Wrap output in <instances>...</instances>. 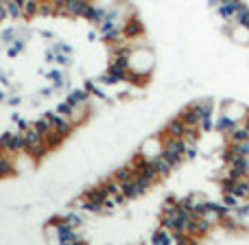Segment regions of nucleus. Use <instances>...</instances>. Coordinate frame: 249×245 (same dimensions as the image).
<instances>
[{"instance_id":"nucleus-5","label":"nucleus","mask_w":249,"mask_h":245,"mask_svg":"<svg viewBox=\"0 0 249 245\" xmlns=\"http://www.w3.org/2000/svg\"><path fill=\"white\" fill-rule=\"evenodd\" d=\"M44 114H46V116L51 118L53 127H55L59 133H64L66 138H70V136H72V133H74V125L70 123V118H68V116H64V114H59V112H57V110H55V112H48V110H46V112H44Z\"/></svg>"},{"instance_id":"nucleus-19","label":"nucleus","mask_w":249,"mask_h":245,"mask_svg":"<svg viewBox=\"0 0 249 245\" xmlns=\"http://www.w3.org/2000/svg\"><path fill=\"white\" fill-rule=\"evenodd\" d=\"M153 164H155V169H158V175L162 177V182H164V180H171L173 173H175V169L171 167V162H168V160L164 158V155L155 158V160H153Z\"/></svg>"},{"instance_id":"nucleus-40","label":"nucleus","mask_w":249,"mask_h":245,"mask_svg":"<svg viewBox=\"0 0 249 245\" xmlns=\"http://www.w3.org/2000/svg\"><path fill=\"white\" fill-rule=\"evenodd\" d=\"M0 2H2V4H9V2H11V0H0Z\"/></svg>"},{"instance_id":"nucleus-3","label":"nucleus","mask_w":249,"mask_h":245,"mask_svg":"<svg viewBox=\"0 0 249 245\" xmlns=\"http://www.w3.org/2000/svg\"><path fill=\"white\" fill-rule=\"evenodd\" d=\"M136 151L146 160H155L162 155L164 151V138L162 133H153V136H146L140 140V145L136 147Z\"/></svg>"},{"instance_id":"nucleus-22","label":"nucleus","mask_w":249,"mask_h":245,"mask_svg":"<svg viewBox=\"0 0 249 245\" xmlns=\"http://www.w3.org/2000/svg\"><path fill=\"white\" fill-rule=\"evenodd\" d=\"M33 127L37 129V132L44 136V133H46V132H51V129H53V123H51V118H48L46 114L42 112V114H39V116L33 121Z\"/></svg>"},{"instance_id":"nucleus-26","label":"nucleus","mask_w":249,"mask_h":245,"mask_svg":"<svg viewBox=\"0 0 249 245\" xmlns=\"http://www.w3.org/2000/svg\"><path fill=\"white\" fill-rule=\"evenodd\" d=\"M4 7H7V13H9V18H11V20H20V18H24V16H22V4L16 2V0H11V2L4 4Z\"/></svg>"},{"instance_id":"nucleus-16","label":"nucleus","mask_w":249,"mask_h":245,"mask_svg":"<svg viewBox=\"0 0 249 245\" xmlns=\"http://www.w3.org/2000/svg\"><path fill=\"white\" fill-rule=\"evenodd\" d=\"M66 99H68L72 105H83V103H90L92 94L86 90V88H72V90L66 92Z\"/></svg>"},{"instance_id":"nucleus-18","label":"nucleus","mask_w":249,"mask_h":245,"mask_svg":"<svg viewBox=\"0 0 249 245\" xmlns=\"http://www.w3.org/2000/svg\"><path fill=\"white\" fill-rule=\"evenodd\" d=\"M123 195L129 199V202H138L140 197H144V190L140 188V184H138L136 180H129V182H124L123 184Z\"/></svg>"},{"instance_id":"nucleus-39","label":"nucleus","mask_w":249,"mask_h":245,"mask_svg":"<svg viewBox=\"0 0 249 245\" xmlns=\"http://www.w3.org/2000/svg\"><path fill=\"white\" fill-rule=\"evenodd\" d=\"M245 169H247V173H249V155H245Z\"/></svg>"},{"instance_id":"nucleus-25","label":"nucleus","mask_w":249,"mask_h":245,"mask_svg":"<svg viewBox=\"0 0 249 245\" xmlns=\"http://www.w3.org/2000/svg\"><path fill=\"white\" fill-rule=\"evenodd\" d=\"M16 38H18V29H16V26H7V29L0 33V42L4 44V48H7Z\"/></svg>"},{"instance_id":"nucleus-7","label":"nucleus","mask_w":249,"mask_h":245,"mask_svg":"<svg viewBox=\"0 0 249 245\" xmlns=\"http://www.w3.org/2000/svg\"><path fill=\"white\" fill-rule=\"evenodd\" d=\"M162 133H166V136H171V138H184L186 123L179 118V114L173 118H166V123H164V127H162Z\"/></svg>"},{"instance_id":"nucleus-41","label":"nucleus","mask_w":249,"mask_h":245,"mask_svg":"<svg viewBox=\"0 0 249 245\" xmlns=\"http://www.w3.org/2000/svg\"><path fill=\"white\" fill-rule=\"evenodd\" d=\"M0 153H2V147H0Z\"/></svg>"},{"instance_id":"nucleus-10","label":"nucleus","mask_w":249,"mask_h":245,"mask_svg":"<svg viewBox=\"0 0 249 245\" xmlns=\"http://www.w3.org/2000/svg\"><path fill=\"white\" fill-rule=\"evenodd\" d=\"M228 39L232 44H236V46L245 48V46H249V29H247V26L236 24V22H234V26H232V31H230Z\"/></svg>"},{"instance_id":"nucleus-11","label":"nucleus","mask_w":249,"mask_h":245,"mask_svg":"<svg viewBox=\"0 0 249 245\" xmlns=\"http://www.w3.org/2000/svg\"><path fill=\"white\" fill-rule=\"evenodd\" d=\"M83 20H88L90 24L99 26L101 22L105 20V9H103V7H99V4H94V2L90 0V4H88L86 11H83Z\"/></svg>"},{"instance_id":"nucleus-37","label":"nucleus","mask_w":249,"mask_h":245,"mask_svg":"<svg viewBox=\"0 0 249 245\" xmlns=\"http://www.w3.org/2000/svg\"><path fill=\"white\" fill-rule=\"evenodd\" d=\"M7 92H4V90H0V103H4V101H7Z\"/></svg>"},{"instance_id":"nucleus-2","label":"nucleus","mask_w":249,"mask_h":245,"mask_svg":"<svg viewBox=\"0 0 249 245\" xmlns=\"http://www.w3.org/2000/svg\"><path fill=\"white\" fill-rule=\"evenodd\" d=\"M162 133V132H160ZM162 138H164V151H162V155L171 162V167L175 169V171H179L181 167L186 164V158H184V140L181 138H171V136H166V133H162Z\"/></svg>"},{"instance_id":"nucleus-13","label":"nucleus","mask_w":249,"mask_h":245,"mask_svg":"<svg viewBox=\"0 0 249 245\" xmlns=\"http://www.w3.org/2000/svg\"><path fill=\"white\" fill-rule=\"evenodd\" d=\"M236 125H238V123H234L232 118H230L228 114H223V112H219V114L214 116V132H216V133H223V136H228V133L232 132Z\"/></svg>"},{"instance_id":"nucleus-12","label":"nucleus","mask_w":249,"mask_h":245,"mask_svg":"<svg viewBox=\"0 0 249 245\" xmlns=\"http://www.w3.org/2000/svg\"><path fill=\"white\" fill-rule=\"evenodd\" d=\"M241 2L243 0H230V2L219 4V7L214 9L216 18H219V20H234V13H236V9H238Z\"/></svg>"},{"instance_id":"nucleus-24","label":"nucleus","mask_w":249,"mask_h":245,"mask_svg":"<svg viewBox=\"0 0 249 245\" xmlns=\"http://www.w3.org/2000/svg\"><path fill=\"white\" fill-rule=\"evenodd\" d=\"M53 48H55V53H68V55H74V46L70 42H66V39H55L53 42Z\"/></svg>"},{"instance_id":"nucleus-33","label":"nucleus","mask_w":249,"mask_h":245,"mask_svg":"<svg viewBox=\"0 0 249 245\" xmlns=\"http://www.w3.org/2000/svg\"><path fill=\"white\" fill-rule=\"evenodd\" d=\"M31 125H33V121H29V118H26V116H20V118H18V121H16V127L20 129V132H26V129L31 127Z\"/></svg>"},{"instance_id":"nucleus-6","label":"nucleus","mask_w":249,"mask_h":245,"mask_svg":"<svg viewBox=\"0 0 249 245\" xmlns=\"http://www.w3.org/2000/svg\"><path fill=\"white\" fill-rule=\"evenodd\" d=\"M123 35L127 39H136V38H140V35H146V26H144V22L140 20V16H138V13L123 26Z\"/></svg>"},{"instance_id":"nucleus-30","label":"nucleus","mask_w":249,"mask_h":245,"mask_svg":"<svg viewBox=\"0 0 249 245\" xmlns=\"http://www.w3.org/2000/svg\"><path fill=\"white\" fill-rule=\"evenodd\" d=\"M42 59H44V64H55V59H57V53H55V48H53V46H48L46 51L42 53Z\"/></svg>"},{"instance_id":"nucleus-32","label":"nucleus","mask_w":249,"mask_h":245,"mask_svg":"<svg viewBox=\"0 0 249 245\" xmlns=\"http://www.w3.org/2000/svg\"><path fill=\"white\" fill-rule=\"evenodd\" d=\"M39 38H42L44 39V42H55V31H53V29H42V31H39Z\"/></svg>"},{"instance_id":"nucleus-20","label":"nucleus","mask_w":249,"mask_h":245,"mask_svg":"<svg viewBox=\"0 0 249 245\" xmlns=\"http://www.w3.org/2000/svg\"><path fill=\"white\" fill-rule=\"evenodd\" d=\"M179 118L186 123V127H199V114L190 105H184L179 110Z\"/></svg>"},{"instance_id":"nucleus-28","label":"nucleus","mask_w":249,"mask_h":245,"mask_svg":"<svg viewBox=\"0 0 249 245\" xmlns=\"http://www.w3.org/2000/svg\"><path fill=\"white\" fill-rule=\"evenodd\" d=\"M4 103H7L9 108H20V105L24 103V99H22V96L18 94V92H13V94H9V96H7V101H4Z\"/></svg>"},{"instance_id":"nucleus-9","label":"nucleus","mask_w":249,"mask_h":245,"mask_svg":"<svg viewBox=\"0 0 249 245\" xmlns=\"http://www.w3.org/2000/svg\"><path fill=\"white\" fill-rule=\"evenodd\" d=\"M13 155L16 153H9V151H2V153H0V180H9V177L18 175Z\"/></svg>"},{"instance_id":"nucleus-27","label":"nucleus","mask_w":249,"mask_h":245,"mask_svg":"<svg viewBox=\"0 0 249 245\" xmlns=\"http://www.w3.org/2000/svg\"><path fill=\"white\" fill-rule=\"evenodd\" d=\"M221 199H223V204L230 208V210H234V208L241 204V197H236L234 193H221Z\"/></svg>"},{"instance_id":"nucleus-1","label":"nucleus","mask_w":249,"mask_h":245,"mask_svg":"<svg viewBox=\"0 0 249 245\" xmlns=\"http://www.w3.org/2000/svg\"><path fill=\"white\" fill-rule=\"evenodd\" d=\"M155 66H158V55L153 53V48H133L129 55V70L133 75L151 77Z\"/></svg>"},{"instance_id":"nucleus-34","label":"nucleus","mask_w":249,"mask_h":245,"mask_svg":"<svg viewBox=\"0 0 249 245\" xmlns=\"http://www.w3.org/2000/svg\"><path fill=\"white\" fill-rule=\"evenodd\" d=\"M99 39H101L99 29H92V31H88V42H99Z\"/></svg>"},{"instance_id":"nucleus-21","label":"nucleus","mask_w":249,"mask_h":245,"mask_svg":"<svg viewBox=\"0 0 249 245\" xmlns=\"http://www.w3.org/2000/svg\"><path fill=\"white\" fill-rule=\"evenodd\" d=\"M247 138H249V129L243 123H238L236 127H234L232 132L225 136V140H228V142H243V140H247Z\"/></svg>"},{"instance_id":"nucleus-17","label":"nucleus","mask_w":249,"mask_h":245,"mask_svg":"<svg viewBox=\"0 0 249 245\" xmlns=\"http://www.w3.org/2000/svg\"><path fill=\"white\" fill-rule=\"evenodd\" d=\"M26 46H29V39H26V38H22V35L18 33V38L13 39V42L9 44L7 48H4V53H7V57H9V59H13V57L22 55V53L26 51Z\"/></svg>"},{"instance_id":"nucleus-38","label":"nucleus","mask_w":249,"mask_h":245,"mask_svg":"<svg viewBox=\"0 0 249 245\" xmlns=\"http://www.w3.org/2000/svg\"><path fill=\"white\" fill-rule=\"evenodd\" d=\"M243 125H245V127L249 129V112L245 114V118H243Z\"/></svg>"},{"instance_id":"nucleus-29","label":"nucleus","mask_w":249,"mask_h":245,"mask_svg":"<svg viewBox=\"0 0 249 245\" xmlns=\"http://www.w3.org/2000/svg\"><path fill=\"white\" fill-rule=\"evenodd\" d=\"M72 108H74V105L70 103L68 99H64V101H59V103H57V112L64 114V116H68V114L72 112Z\"/></svg>"},{"instance_id":"nucleus-4","label":"nucleus","mask_w":249,"mask_h":245,"mask_svg":"<svg viewBox=\"0 0 249 245\" xmlns=\"http://www.w3.org/2000/svg\"><path fill=\"white\" fill-rule=\"evenodd\" d=\"M188 105L199 114V121H201V118H208V116H214L216 101L212 99V96H197V99H193Z\"/></svg>"},{"instance_id":"nucleus-23","label":"nucleus","mask_w":249,"mask_h":245,"mask_svg":"<svg viewBox=\"0 0 249 245\" xmlns=\"http://www.w3.org/2000/svg\"><path fill=\"white\" fill-rule=\"evenodd\" d=\"M55 66H61V68H72L74 66V55H68V53H57V59H55Z\"/></svg>"},{"instance_id":"nucleus-15","label":"nucleus","mask_w":249,"mask_h":245,"mask_svg":"<svg viewBox=\"0 0 249 245\" xmlns=\"http://www.w3.org/2000/svg\"><path fill=\"white\" fill-rule=\"evenodd\" d=\"M149 241L153 245H171L173 243V234H171V230L158 226V228H153V232L149 234Z\"/></svg>"},{"instance_id":"nucleus-31","label":"nucleus","mask_w":249,"mask_h":245,"mask_svg":"<svg viewBox=\"0 0 249 245\" xmlns=\"http://www.w3.org/2000/svg\"><path fill=\"white\" fill-rule=\"evenodd\" d=\"M37 94L42 96V99H51V96L57 94V90H55V86H44V88H39Z\"/></svg>"},{"instance_id":"nucleus-14","label":"nucleus","mask_w":249,"mask_h":245,"mask_svg":"<svg viewBox=\"0 0 249 245\" xmlns=\"http://www.w3.org/2000/svg\"><path fill=\"white\" fill-rule=\"evenodd\" d=\"M44 140H46V145H48V149H51V151H59L61 147L66 145V140H68V138H66L64 133H59L55 127H53L51 132L44 133Z\"/></svg>"},{"instance_id":"nucleus-36","label":"nucleus","mask_w":249,"mask_h":245,"mask_svg":"<svg viewBox=\"0 0 249 245\" xmlns=\"http://www.w3.org/2000/svg\"><path fill=\"white\" fill-rule=\"evenodd\" d=\"M223 2H230V0H208V7L216 9V7H219V4H223Z\"/></svg>"},{"instance_id":"nucleus-8","label":"nucleus","mask_w":249,"mask_h":245,"mask_svg":"<svg viewBox=\"0 0 249 245\" xmlns=\"http://www.w3.org/2000/svg\"><path fill=\"white\" fill-rule=\"evenodd\" d=\"M88 4H90V0H66L64 2L66 18H68V20H79V18H83V11H86Z\"/></svg>"},{"instance_id":"nucleus-35","label":"nucleus","mask_w":249,"mask_h":245,"mask_svg":"<svg viewBox=\"0 0 249 245\" xmlns=\"http://www.w3.org/2000/svg\"><path fill=\"white\" fill-rule=\"evenodd\" d=\"M9 18V13H7V7H4V4H0V24H2L4 20H7Z\"/></svg>"}]
</instances>
